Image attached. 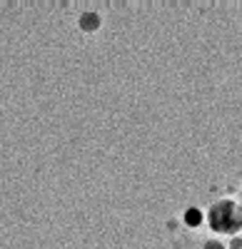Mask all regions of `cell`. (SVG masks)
Instances as JSON below:
<instances>
[{
    "label": "cell",
    "instance_id": "277c9868",
    "mask_svg": "<svg viewBox=\"0 0 242 249\" xmlns=\"http://www.w3.org/2000/svg\"><path fill=\"white\" fill-rule=\"evenodd\" d=\"M227 249H242V234H237V237H230V242H227Z\"/></svg>",
    "mask_w": 242,
    "mask_h": 249
},
{
    "label": "cell",
    "instance_id": "6da1fadb",
    "mask_svg": "<svg viewBox=\"0 0 242 249\" xmlns=\"http://www.w3.org/2000/svg\"><path fill=\"white\" fill-rule=\"evenodd\" d=\"M207 227L215 234L225 237H237L242 232V204L235 199H217L207 207Z\"/></svg>",
    "mask_w": 242,
    "mask_h": 249
},
{
    "label": "cell",
    "instance_id": "3957f363",
    "mask_svg": "<svg viewBox=\"0 0 242 249\" xmlns=\"http://www.w3.org/2000/svg\"><path fill=\"white\" fill-rule=\"evenodd\" d=\"M203 249H227V244L223 242V239H205V244H203Z\"/></svg>",
    "mask_w": 242,
    "mask_h": 249
},
{
    "label": "cell",
    "instance_id": "5b68a950",
    "mask_svg": "<svg viewBox=\"0 0 242 249\" xmlns=\"http://www.w3.org/2000/svg\"><path fill=\"white\" fill-rule=\"evenodd\" d=\"M240 204H242V184H240Z\"/></svg>",
    "mask_w": 242,
    "mask_h": 249
},
{
    "label": "cell",
    "instance_id": "7a4b0ae2",
    "mask_svg": "<svg viewBox=\"0 0 242 249\" xmlns=\"http://www.w3.org/2000/svg\"><path fill=\"white\" fill-rule=\"evenodd\" d=\"M100 25H103V15H100L97 10H85V13H80V18H77V28L83 33H88V35L97 33Z\"/></svg>",
    "mask_w": 242,
    "mask_h": 249
}]
</instances>
